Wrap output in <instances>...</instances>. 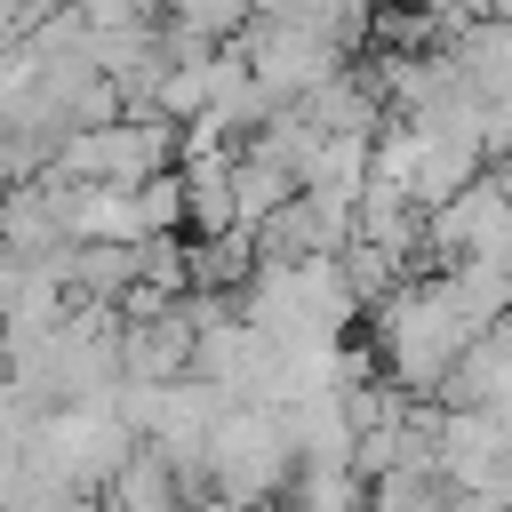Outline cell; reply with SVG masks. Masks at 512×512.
Segmentation results:
<instances>
[{"label":"cell","instance_id":"obj_4","mask_svg":"<svg viewBox=\"0 0 512 512\" xmlns=\"http://www.w3.org/2000/svg\"><path fill=\"white\" fill-rule=\"evenodd\" d=\"M128 448H136V432H128V416H120L112 400H64V408H40V424H32V440H24V456H32L48 480L88 488V496L128 464Z\"/></svg>","mask_w":512,"mask_h":512},{"label":"cell","instance_id":"obj_2","mask_svg":"<svg viewBox=\"0 0 512 512\" xmlns=\"http://www.w3.org/2000/svg\"><path fill=\"white\" fill-rule=\"evenodd\" d=\"M296 472L288 448V416L264 400H224V416L208 424V496L224 504H272Z\"/></svg>","mask_w":512,"mask_h":512},{"label":"cell","instance_id":"obj_10","mask_svg":"<svg viewBox=\"0 0 512 512\" xmlns=\"http://www.w3.org/2000/svg\"><path fill=\"white\" fill-rule=\"evenodd\" d=\"M96 32H120V24H160V0H72Z\"/></svg>","mask_w":512,"mask_h":512},{"label":"cell","instance_id":"obj_3","mask_svg":"<svg viewBox=\"0 0 512 512\" xmlns=\"http://www.w3.org/2000/svg\"><path fill=\"white\" fill-rule=\"evenodd\" d=\"M160 168H176V120L136 112V104L112 112V120L64 128L56 160H48V176H64V184H144Z\"/></svg>","mask_w":512,"mask_h":512},{"label":"cell","instance_id":"obj_7","mask_svg":"<svg viewBox=\"0 0 512 512\" xmlns=\"http://www.w3.org/2000/svg\"><path fill=\"white\" fill-rule=\"evenodd\" d=\"M96 496H104V512H192V504H200V496L168 472V456H160L152 440H136V448H128V464H120Z\"/></svg>","mask_w":512,"mask_h":512},{"label":"cell","instance_id":"obj_6","mask_svg":"<svg viewBox=\"0 0 512 512\" xmlns=\"http://www.w3.org/2000/svg\"><path fill=\"white\" fill-rule=\"evenodd\" d=\"M440 408H512V320L480 328L440 384Z\"/></svg>","mask_w":512,"mask_h":512},{"label":"cell","instance_id":"obj_5","mask_svg":"<svg viewBox=\"0 0 512 512\" xmlns=\"http://www.w3.org/2000/svg\"><path fill=\"white\" fill-rule=\"evenodd\" d=\"M232 48H240V64L256 72V88H264L272 104L312 96V88L336 80L344 56H352V48H336V40H328L312 16H296V8H288V16H248V32H240Z\"/></svg>","mask_w":512,"mask_h":512},{"label":"cell","instance_id":"obj_9","mask_svg":"<svg viewBox=\"0 0 512 512\" xmlns=\"http://www.w3.org/2000/svg\"><path fill=\"white\" fill-rule=\"evenodd\" d=\"M360 512H448V480L424 472V464H392L368 480V504Z\"/></svg>","mask_w":512,"mask_h":512},{"label":"cell","instance_id":"obj_11","mask_svg":"<svg viewBox=\"0 0 512 512\" xmlns=\"http://www.w3.org/2000/svg\"><path fill=\"white\" fill-rule=\"evenodd\" d=\"M280 8H296V0H248V16H280Z\"/></svg>","mask_w":512,"mask_h":512},{"label":"cell","instance_id":"obj_8","mask_svg":"<svg viewBox=\"0 0 512 512\" xmlns=\"http://www.w3.org/2000/svg\"><path fill=\"white\" fill-rule=\"evenodd\" d=\"M280 504H288V512H360V504H368V472H360L352 456H328V464H320V456H296Z\"/></svg>","mask_w":512,"mask_h":512},{"label":"cell","instance_id":"obj_1","mask_svg":"<svg viewBox=\"0 0 512 512\" xmlns=\"http://www.w3.org/2000/svg\"><path fill=\"white\" fill-rule=\"evenodd\" d=\"M368 336H376V376H392L408 400H440V384L464 360V344L480 336V320L456 304L448 272H408L400 288H384L368 304Z\"/></svg>","mask_w":512,"mask_h":512}]
</instances>
